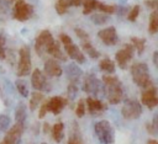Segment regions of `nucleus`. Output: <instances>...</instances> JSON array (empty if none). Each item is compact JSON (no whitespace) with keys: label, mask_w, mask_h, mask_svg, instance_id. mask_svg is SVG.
I'll return each mask as SVG.
<instances>
[{"label":"nucleus","mask_w":158,"mask_h":144,"mask_svg":"<svg viewBox=\"0 0 158 144\" xmlns=\"http://www.w3.org/2000/svg\"><path fill=\"white\" fill-rule=\"evenodd\" d=\"M102 84L105 86V92H106L109 102L112 105L120 103L123 98V89H122V84L120 79L112 75H104Z\"/></svg>","instance_id":"f257e3e1"},{"label":"nucleus","mask_w":158,"mask_h":144,"mask_svg":"<svg viewBox=\"0 0 158 144\" xmlns=\"http://www.w3.org/2000/svg\"><path fill=\"white\" fill-rule=\"evenodd\" d=\"M131 76L133 82L139 87H148L152 85V80L149 76V69L146 63H135L131 66Z\"/></svg>","instance_id":"f03ea898"},{"label":"nucleus","mask_w":158,"mask_h":144,"mask_svg":"<svg viewBox=\"0 0 158 144\" xmlns=\"http://www.w3.org/2000/svg\"><path fill=\"white\" fill-rule=\"evenodd\" d=\"M94 132L100 142V144H114L115 142V133L111 123L109 121H99L94 126Z\"/></svg>","instance_id":"7ed1b4c3"},{"label":"nucleus","mask_w":158,"mask_h":144,"mask_svg":"<svg viewBox=\"0 0 158 144\" xmlns=\"http://www.w3.org/2000/svg\"><path fill=\"white\" fill-rule=\"evenodd\" d=\"M19 65H17V76L22 78L31 73V52L27 46H23L19 50Z\"/></svg>","instance_id":"20e7f679"},{"label":"nucleus","mask_w":158,"mask_h":144,"mask_svg":"<svg viewBox=\"0 0 158 144\" xmlns=\"http://www.w3.org/2000/svg\"><path fill=\"white\" fill-rule=\"evenodd\" d=\"M83 90L86 94L94 95V97H95V96H99V95H101V94L105 92V86H104L102 81H100L95 75L89 74V75H86L84 78Z\"/></svg>","instance_id":"39448f33"},{"label":"nucleus","mask_w":158,"mask_h":144,"mask_svg":"<svg viewBox=\"0 0 158 144\" xmlns=\"http://www.w3.org/2000/svg\"><path fill=\"white\" fill-rule=\"evenodd\" d=\"M141 113H142V105L137 100L130 98L123 102V106L121 108V114L123 118L137 119V118H139Z\"/></svg>","instance_id":"423d86ee"},{"label":"nucleus","mask_w":158,"mask_h":144,"mask_svg":"<svg viewBox=\"0 0 158 144\" xmlns=\"http://www.w3.org/2000/svg\"><path fill=\"white\" fill-rule=\"evenodd\" d=\"M33 14V6L25 2L23 0H17L14 10H12V17L20 22H25L30 20V17Z\"/></svg>","instance_id":"0eeeda50"},{"label":"nucleus","mask_w":158,"mask_h":144,"mask_svg":"<svg viewBox=\"0 0 158 144\" xmlns=\"http://www.w3.org/2000/svg\"><path fill=\"white\" fill-rule=\"evenodd\" d=\"M133 52H135L133 46L130 44V43H127V44L123 46L122 49H120V50L116 53V55H115L116 63H117V65H118L122 70L127 69L128 63L131 62V59H132V57H133Z\"/></svg>","instance_id":"6e6552de"},{"label":"nucleus","mask_w":158,"mask_h":144,"mask_svg":"<svg viewBox=\"0 0 158 144\" xmlns=\"http://www.w3.org/2000/svg\"><path fill=\"white\" fill-rule=\"evenodd\" d=\"M52 41H53L52 33L48 30H43L37 36V38L35 41V50H36V53L40 57H42L46 53V50H47V48H48V46L51 44Z\"/></svg>","instance_id":"1a4fd4ad"},{"label":"nucleus","mask_w":158,"mask_h":144,"mask_svg":"<svg viewBox=\"0 0 158 144\" xmlns=\"http://www.w3.org/2000/svg\"><path fill=\"white\" fill-rule=\"evenodd\" d=\"M141 102L149 110L158 106V91L153 85L146 87V90L141 94Z\"/></svg>","instance_id":"9d476101"},{"label":"nucleus","mask_w":158,"mask_h":144,"mask_svg":"<svg viewBox=\"0 0 158 144\" xmlns=\"http://www.w3.org/2000/svg\"><path fill=\"white\" fill-rule=\"evenodd\" d=\"M31 84H32V87L37 91H49L51 90L49 82L47 81L44 74L40 69L33 70V73L31 75Z\"/></svg>","instance_id":"9b49d317"},{"label":"nucleus","mask_w":158,"mask_h":144,"mask_svg":"<svg viewBox=\"0 0 158 144\" xmlns=\"http://www.w3.org/2000/svg\"><path fill=\"white\" fill-rule=\"evenodd\" d=\"M22 133H23V123L16 122V124L12 126L9 129V132L5 134L1 144H19Z\"/></svg>","instance_id":"f8f14e48"},{"label":"nucleus","mask_w":158,"mask_h":144,"mask_svg":"<svg viewBox=\"0 0 158 144\" xmlns=\"http://www.w3.org/2000/svg\"><path fill=\"white\" fill-rule=\"evenodd\" d=\"M98 37L106 46H115L118 42V36H117L116 28L114 26H110V27H106L104 30H100L98 32Z\"/></svg>","instance_id":"ddd939ff"},{"label":"nucleus","mask_w":158,"mask_h":144,"mask_svg":"<svg viewBox=\"0 0 158 144\" xmlns=\"http://www.w3.org/2000/svg\"><path fill=\"white\" fill-rule=\"evenodd\" d=\"M85 105L88 107V111L91 116H100L104 111L107 110V105H105L102 101H100L96 97H91L89 96L85 100Z\"/></svg>","instance_id":"4468645a"},{"label":"nucleus","mask_w":158,"mask_h":144,"mask_svg":"<svg viewBox=\"0 0 158 144\" xmlns=\"http://www.w3.org/2000/svg\"><path fill=\"white\" fill-rule=\"evenodd\" d=\"M64 49L68 54V57L70 59H73L74 62L79 63V64H83L85 62V57H84V53L81 52V49H79V47L77 44H74L73 42L68 43L64 46Z\"/></svg>","instance_id":"2eb2a0df"},{"label":"nucleus","mask_w":158,"mask_h":144,"mask_svg":"<svg viewBox=\"0 0 158 144\" xmlns=\"http://www.w3.org/2000/svg\"><path fill=\"white\" fill-rule=\"evenodd\" d=\"M62 73H63V69L59 65V63L57 62V59L51 58L44 62V74L46 75L52 76V78H58L62 75Z\"/></svg>","instance_id":"dca6fc26"},{"label":"nucleus","mask_w":158,"mask_h":144,"mask_svg":"<svg viewBox=\"0 0 158 144\" xmlns=\"http://www.w3.org/2000/svg\"><path fill=\"white\" fill-rule=\"evenodd\" d=\"M65 103H67V100L62 96H53L47 100L48 111L52 112L53 114H59L62 110L65 107Z\"/></svg>","instance_id":"f3484780"},{"label":"nucleus","mask_w":158,"mask_h":144,"mask_svg":"<svg viewBox=\"0 0 158 144\" xmlns=\"http://www.w3.org/2000/svg\"><path fill=\"white\" fill-rule=\"evenodd\" d=\"M84 0H57L56 1V11L58 15H63L68 11L70 6H79L83 4Z\"/></svg>","instance_id":"a211bd4d"},{"label":"nucleus","mask_w":158,"mask_h":144,"mask_svg":"<svg viewBox=\"0 0 158 144\" xmlns=\"http://www.w3.org/2000/svg\"><path fill=\"white\" fill-rule=\"evenodd\" d=\"M46 53H48L53 59H58V60H67V57H65V54L62 52V49H60V46H59V42H57V41H52L51 42V44L48 46V48H47V50H46Z\"/></svg>","instance_id":"6ab92c4d"},{"label":"nucleus","mask_w":158,"mask_h":144,"mask_svg":"<svg viewBox=\"0 0 158 144\" xmlns=\"http://www.w3.org/2000/svg\"><path fill=\"white\" fill-rule=\"evenodd\" d=\"M65 74H67L68 79H69L72 82L77 84V81H78V80L80 79V76L83 75V71H81V69H80L77 64L72 63V64H69V65L65 68Z\"/></svg>","instance_id":"aec40b11"},{"label":"nucleus","mask_w":158,"mask_h":144,"mask_svg":"<svg viewBox=\"0 0 158 144\" xmlns=\"http://www.w3.org/2000/svg\"><path fill=\"white\" fill-rule=\"evenodd\" d=\"M63 132H64V124L62 122H57V123H54L51 127V132L49 133H51L53 140L57 142V143H59L63 139V135H64Z\"/></svg>","instance_id":"412c9836"},{"label":"nucleus","mask_w":158,"mask_h":144,"mask_svg":"<svg viewBox=\"0 0 158 144\" xmlns=\"http://www.w3.org/2000/svg\"><path fill=\"white\" fill-rule=\"evenodd\" d=\"M99 68H100V70H102V71H105V73H107V74L115 73V64H114V62H112L110 58H107V57H105L104 59L100 60Z\"/></svg>","instance_id":"4be33fe9"},{"label":"nucleus","mask_w":158,"mask_h":144,"mask_svg":"<svg viewBox=\"0 0 158 144\" xmlns=\"http://www.w3.org/2000/svg\"><path fill=\"white\" fill-rule=\"evenodd\" d=\"M148 32L151 34H154L158 32V10H154L149 15V25H148Z\"/></svg>","instance_id":"5701e85b"},{"label":"nucleus","mask_w":158,"mask_h":144,"mask_svg":"<svg viewBox=\"0 0 158 144\" xmlns=\"http://www.w3.org/2000/svg\"><path fill=\"white\" fill-rule=\"evenodd\" d=\"M131 43L133 46V48L137 50L138 55H142V53L144 52V47H146V39L144 38H139V37H131Z\"/></svg>","instance_id":"b1692460"},{"label":"nucleus","mask_w":158,"mask_h":144,"mask_svg":"<svg viewBox=\"0 0 158 144\" xmlns=\"http://www.w3.org/2000/svg\"><path fill=\"white\" fill-rule=\"evenodd\" d=\"M81 48H83L84 52H85L90 58H93V59H98V58L100 57L99 50H96V49L93 47V44L90 43V41H88V42H81Z\"/></svg>","instance_id":"393cba45"},{"label":"nucleus","mask_w":158,"mask_h":144,"mask_svg":"<svg viewBox=\"0 0 158 144\" xmlns=\"http://www.w3.org/2000/svg\"><path fill=\"white\" fill-rule=\"evenodd\" d=\"M44 100V95L40 91H35L30 98V110L31 111H35L37 108V106Z\"/></svg>","instance_id":"a878e982"},{"label":"nucleus","mask_w":158,"mask_h":144,"mask_svg":"<svg viewBox=\"0 0 158 144\" xmlns=\"http://www.w3.org/2000/svg\"><path fill=\"white\" fill-rule=\"evenodd\" d=\"M98 0H84L83 1V14L84 15H89L91 14L94 10L98 9Z\"/></svg>","instance_id":"bb28decb"},{"label":"nucleus","mask_w":158,"mask_h":144,"mask_svg":"<svg viewBox=\"0 0 158 144\" xmlns=\"http://www.w3.org/2000/svg\"><path fill=\"white\" fill-rule=\"evenodd\" d=\"M15 118H16V122H19V123L25 122V119H26V108H25L23 103H19L17 108L15 110Z\"/></svg>","instance_id":"cd10ccee"},{"label":"nucleus","mask_w":158,"mask_h":144,"mask_svg":"<svg viewBox=\"0 0 158 144\" xmlns=\"http://www.w3.org/2000/svg\"><path fill=\"white\" fill-rule=\"evenodd\" d=\"M96 10H100L102 14H115L117 12V7L114 6V5H107V4H102V2H98V9Z\"/></svg>","instance_id":"c85d7f7f"},{"label":"nucleus","mask_w":158,"mask_h":144,"mask_svg":"<svg viewBox=\"0 0 158 144\" xmlns=\"http://www.w3.org/2000/svg\"><path fill=\"white\" fill-rule=\"evenodd\" d=\"M110 20V17L106 14H94L91 16V21L95 25H104Z\"/></svg>","instance_id":"c756f323"},{"label":"nucleus","mask_w":158,"mask_h":144,"mask_svg":"<svg viewBox=\"0 0 158 144\" xmlns=\"http://www.w3.org/2000/svg\"><path fill=\"white\" fill-rule=\"evenodd\" d=\"M15 85H16V89L20 92L21 96H23V97L28 96V87H27V85H26V82L23 80H17L15 82Z\"/></svg>","instance_id":"7c9ffc66"},{"label":"nucleus","mask_w":158,"mask_h":144,"mask_svg":"<svg viewBox=\"0 0 158 144\" xmlns=\"http://www.w3.org/2000/svg\"><path fill=\"white\" fill-rule=\"evenodd\" d=\"M85 107H86V105H85L84 98H80L78 101V103H77V107H75V114H77V117L81 118L85 114Z\"/></svg>","instance_id":"2f4dec72"},{"label":"nucleus","mask_w":158,"mask_h":144,"mask_svg":"<svg viewBox=\"0 0 158 144\" xmlns=\"http://www.w3.org/2000/svg\"><path fill=\"white\" fill-rule=\"evenodd\" d=\"M139 15V5H135L127 14V20L131 22H135Z\"/></svg>","instance_id":"473e14b6"},{"label":"nucleus","mask_w":158,"mask_h":144,"mask_svg":"<svg viewBox=\"0 0 158 144\" xmlns=\"http://www.w3.org/2000/svg\"><path fill=\"white\" fill-rule=\"evenodd\" d=\"M11 123V119L7 114H0V132H5Z\"/></svg>","instance_id":"72a5a7b5"},{"label":"nucleus","mask_w":158,"mask_h":144,"mask_svg":"<svg viewBox=\"0 0 158 144\" xmlns=\"http://www.w3.org/2000/svg\"><path fill=\"white\" fill-rule=\"evenodd\" d=\"M147 128H148V130H149L152 134L158 135V113L153 117L152 123H151V124H148V126H147Z\"/></svg>","instance_id":"f704fd0d"},{"label":"nucleus","mask_w":158,"mask_h":144,"mask_svg":"<svg viewBox=\"0 0 158 144\" xmlns=\"http://www.w3.org/2000/svg\"><path fill=\"white\" fill-rule=\"evenodd\" d=\"M74 31H75V34L81 39V42H88V41H90L89 34H88L84 30H81V28H79V27H75Z\"/></svg>","instance_id":"c9c22d12"},{"label":"nucleus","mask_w":158,"mask_h":144,"mask_svg":"<svg viewBox=\"0 0 158 144\" xmlns=\"http://www.w3.org/2000/svg\"><path fill=\"white\" fill-rule=\"evenodd\" d=\"M68 144H84L83 143V139H81V135L79 134V132H75L70 135L69 140H68Z\"/></svg>","instance_id":"e433bc0d"},{"label":"nucleus","mask_w":158,"mask_h":144,"mask_svg":"<svg viewBox=\"0 0 158 144\" xmlns=\"http://www.w3.org/2000/svg\"><path fill=\"white\" fill-rule=\"evenodd\" d=\"M77 94H78V86H77V84H74V82L69 84V86H68V96L70 98H74L77 96Z\"/></svg>","instance_id":"4c0bfd02"},{"label":"nucleus","mask_w":158,"mask_h":144,"mask_svg":"<svg viewBox=\"0 0 158 144\" xmlns=\"http://www.w3.org/2000/svg\"><path fill=\"white\" fill-rule=\"evenodd\" d=\"M47 112H48V106H47V100H46L41 103V107H40V111H38V118H43Z\"/></svg>","instance_id":"58836bf2"},{"label":"nucleus","mask_w":158,"mask_h":144,"mask_svg":"<svg viewBox=\"0 0 158 144\" xmlns=\"http://www.w3.org/2000/svg\"><path fill=\"white\" fill-rule=\"evenodd\" d=\"M59 41H60V43H62L63 46H65V44L73 42L72 38H70L68 34H65V33H60V34H59Z\"/></svg>","instance_id":"ea45409f"},{"label":"nucleus","mask_w":158,"mask_h":144,"mask_svg":"<svg viewBox=\"0 0 158 144\" xmlns=\"http://www.w3.org/2000/svg\"><path fill=\"white\" fill-rule=\"evenodd\" d=\"M4 44H5V38L2 34H0V59H5V49H4Z\"/></svg>","instance_id":"a19ab883"},{"label":"nucleus","mask_w":158,"mask_h":144,"mask_svg":"<svg viewBox=\"0 0 158 144\" xmlns=\"http://www.w3.org/2000/svg\"><path fill=\"white\" fill-rule=\"evenodd\" d=\"M146 5L152 10H158V0H146Z\"/></svg>","instance_id":"79ce46f5"},{"label":"nucleus","mask_w":158,"mask_h":144,"mask_svg":"<svg viewBox=\"0 0 158 144\" xmlns=\"http://www.w3.org/2000/svg\"><path fill=\"white\" fill-rule=\"evenodd\" d=\"M153 63H154L156 68L158 69V50H156V52L153 53Z\"/></svg>","instance_id":"37998d69"},{"label":"nucleus","mask_w":158,"mask_h":144,"mask_svg":"<svg viewBox=\"0 0 158 144\" xmlns=\"http://www.w3.org/2000/svg\"><path fill=\"white\" fill-rule=\"evenodd\" d=\"M43 132H51V127H49V123H44L43 124Z\"/></svg>","instance_id":"c03bdc74"},{"label":"nucleus","mask_w":158,"mask_h":144,"mask_svg":"<svg viewBox=\"0 0 158 144\" xmlns=\"http://www.w3.org/2000/svg\"><path fill=\"white\" fill-rule=\"evenodd\" d=\"M147 144H158V140H156V139H149V140L147 142Z\"/></svg>","instance_id":"a18cd8bd"},{"label":"nucleus","mask_w":158,"mask_h":144,"mask_svg":"<svg viewBox=\"0 0 158 144\" xmlns=\"http://www.w3.org/2000/svg\"><path fill=\"white\" fill-rule=\"evenodd\" d=\"M42 144H44V143H42Z\"/></svg>","instance_id":"49530a36"}]
</instances>
